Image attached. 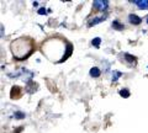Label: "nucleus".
Listing matches in <instances>:
<instances>
[{
	"instance_id": "nucleus-1",
	"label": "nucleus",
	"mask_w": 148,
	"mask_h": 133,
	"mask_svg": "<svg viewBox=\"0 0 148 133\" xmlns=\"http://www.w3.org/2000/svg\"><path fill=\"white\" fill-rule=\"evenodd\" d=\"M94 6L96 8V9H100V10H104L105 8H108V4H109V1L108 0H95L94 3Z\"/></svg>"
},
{
	"instance_id": "nucleus-2",
	"label": "nucleus",
	"mask_w": 148,
	"mask_h": 133,
	"mask_svg": "<svg viewBox=\"0 0 148 133\" xmlns=\"http://www.w3.org/2000/svg\"><path fill=\"white\" fill-rule=\"evenodd\" d=\"M133 3L140 9H148V0H135Z\"/></svg>"
},
{
	"instance_id": "nucleus-3",
	"label": "nucleus",
	"mask_w": 148,
	"mask_h": 133,
	"mask_svg": "<svg viewBox=\"0 0 148 133\" xmlns=\"http://www.w3.org/2000/svg\"><path fill=\"white\" fill-rule=\"evenodd\" d=\"M128 20H130V22H131V24H133V25H140L141 21H142L141 17H138L137 15H130Z\"/></svg>"
},
{
	"instance_id": "nucleus-4",
	"label": "nucleus",
	"mask_w": 148,
	"mask_h": 133,
	"mask_svg": "<svg viewBox=\"0 0 148 133\" xmlns=\"http://www.w3.org/2000/svg\"><path fill=\"white\" fill-rule=\"evenodd\" d=\"M100 74H101V72H100V69L99 68H91L90 69V75L92 76V78H98V76H100Z\"/></svg>"
},
{
	"instance_id": "nucleus-5",
	"label": "nucleus",
	"mask_w": 148,
	"mask_h": 133,
	"mask_svg": "<svg viewBox=\"0 0 148 133\" xmlns=\"http://www.w3.org/2000/svg\"><path fill=\"white\" fill-rule=\"evenodd\" d=\"M104 20V17H95V19H92L89 21V26H92V25H96V24H99V22H101Z\"/></svg>"
},
{
	"instance_id": "nucleus-6",
	"label": "nucleus",
	"mask_w": 148,
	"mask_h": 133,
	"mask_svg": "<svg viewBox=\"0 0 148 133\" xmlns=\"http://www.w3.org/2000/svg\"><path fill=\"white\" fill-rule=\"evenodd\" d=\"M72 49H73V47H72V44H68L67 46V54H66V56H64L62 59H61V62H63L64 61V59H67L69 56H71V53H72Z\"/></svg>"
},
{
	"instance_id": "nucleus-7",
	"label": "nucleus",
	"mask_w": 148,
	"mask_h": 133,
	"mask_svg": "<svg viewBox=\"0 0 148 133\" xmlns=\"http://www.w3.org/2000/svg\"><path fill=\"white\" fill-rule=\"evenodd\" d=\"M112 27L115 30H119V31H121V30H123V25H121L120 22H117V21H114L112 22Z\"/></svg>"
},
{
	"instance_id": "nucleus-8",
	"label": "nucleus",
	"mask_w": 148,
	"mask_h": 133,
	"mask_svg": "<svg viewBox=\"0 0 148 133\" xmlns=\"http://www.w3.org/2000/svg\"><path fill=\"white\" fill-rule=\"evenodd\" d=\"M18 91H20V88H18V86H12L11 88V98L12 99L15 98V94H18Z\"/></svg>"
},
{
	"instance_id": "nucleus-9",
	"label": "nucleus",
	"mask_w": 148,
	"mask_h": 133,
	"mask_svg": "<svg viewBox=\"0 0 148 133\" xmlns=\"http://www.w3.org/2000/svg\"><path fill=\"white\" fill-rule=\"evenodd\" d=\"M120 95H121L122 98H128V96H130V91L127 89H122V90H120Z\"/></svg>"
},
{
	"instance_id": "nucleus-10",
	"label": "nucleus",
	"mask_w": 148,
	"mask_h": 133,
	"mask_svg": "<svg viewBox=\"0 0 148 133\" xmlns=\"http://www.w3.org/2000/svg\"><path fill=\"white\" fill-rule=\"evenodd\" d=\"M125 58H126L128 62H131V63H135L136 62V58L133 57V56H131V54H128V53L125 54Z\"/></svg>"
},
{
	"instance_id": "nucleus-11",
	"label": "nucleus",
	"mask_w": 148,
	"mask_h": 133,
	"mask_svg": "<svg viewBox=\"0 0 148 133\" xmlns=\"http://www.w3.org/2000/svg\"><path fill=\"white\" fill-rule=\"evenodd\" d=\"M101 42V40L98 37V38H95V40H92V46H95V47H99V44Z\"/></svg>"
},
{
	"instance_id": "nucleus-12",
	"label": "nucleus",
	"mask_w": 148,
	"mask_h": 133,
	"mask_svg": "<svg viewBox=\"0 0 148 133\" xmlns=\"http://www.w3.org/2000/svg\"><path fill=\"white\" fill-rule=\"evenodd\" d=\"M119 76H121V73H120V72H115V75H112V80H114V81L117 80Z\"/></svg>"
},
{
	"instance_id": "nucleus-13",
	"label": "nucleus",
	"mask_w": 148,
	"mask_h": 133,
	"mask_svg": "<svg viewBox=\"0 0 148 133\" xmlns=\"http://www.w3.org/2000/svg\"><path fill=\"white\" fill-rule=\"evenodd\" d=\"M15 117H16V118H24V117H25V113H22V112H16V113H15Z\"/></svg>"
},
{
	"instance_id": "nucleus-14",
	"label": "nucleus",
	"mask_w": 148,
	"mask_h": 133,
	"mask_svg": "<svg viewBox=\"0 0 148 133\" xmlns=\"http://www.w3.org/2000/svg\"><path fill=\"white\" fill-rule=\"evenodd\" d=\"M38 14H40V15H45V14H46V9H40V10H38Z\"/></svg>"
},
{
	"instance_id": "nucleus-15",
	"label": "nucleus",
	"mask_w": 148,
	"mask_h": 133,
	"mask_svg": "<svg viewBox=\"0 0 148 133\" xmlns=\"http://www.w3.org/2000/svg\"><path fill=\"white\" fill-rule=\"evenodd\" d=\"M22 130V127H20V128H17V130H15V132L14 133H20V131Z\"/></svg>"
},
{
	"instance_id": "nucleus-16",
	"label": "nucleus",
	"mask_w": 148,
	"mask_h": 133,
	"mask_svg": "<svg viewBox=\"0 0 148 133\" xmlns=\"http://www.w3.org/2000/svg\"><path fill=\"white\" fill-rule=\"evenodd\" d=\"M147 24H148V19H147Z\"/></svg>"
}]
</instances>
